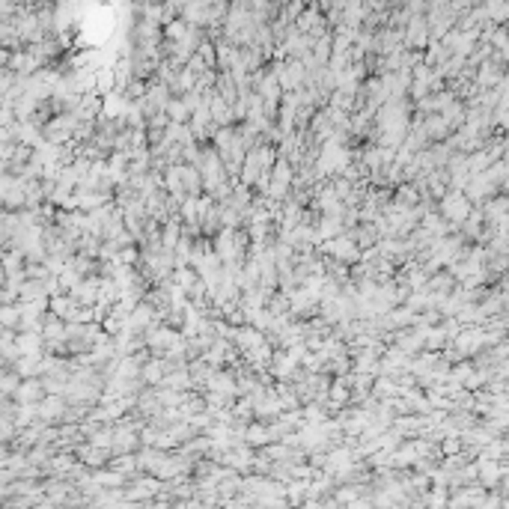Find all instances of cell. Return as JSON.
<instances>
[{
  "label": "cell",
  "instance_id": "1",
  "mask_svg": "<svg viewBox=\"0 0 509 509\" xmlns=\"http://www.w3.org/2000/svg\"><path fill=\"white\" fill-rule=\"evenodd\" d=\"M325 250L334 253V262H355V259L360 257L358 241H355V238H349V236H337L334 241H328Z\"/></svg>",
  "mask_w": 509,
  "mask_h": 509
},
{
  "label": "cell",
  "instance_id": "3",
  "mask_svg": "<svg viewBox=\"0 0 509 509\" xmlns=\"http://www.w3.org/2000/svg\"><path fill=\"white\" fill-rule=\"evenodd\" d=\"M3 325H6V331H13L15 325L21 328V307H13V304L3 307Z\"/></svg>",
  "mask_w": 509,
  "mask_h": 509
},
{
  "label": "cell",
  "instance_id": "2",
  "mask_svg": "<svg viewBox=\"0 0 509 509\" xmlns=\"http://www.w3.org/2000/svg\"><path fill=\"white\" fill-rule=\"evenodd\" d=\"M188 114H191V107L185 105V98H173V102L167 105V119H170V123H176V126H185Z\"/></svg>",
  "mask_w": 509,
  "mask_h": 509
},
{
  "label": "cell",
  "instance_id": "4",
  "mask_svg": "<svg viewBox=\"0 0 509 509\" xmlns=\"http://www.w3.org/2000/svg\"><path fill=\"white\" fill-rule=\"evenodd\" d=\"M15 384H18V375L6 372V379H3V390H6V393H13V390H15Z\"/></svg>",
  "mask_w": 509,
  "mask_h": 509
}]
</instances>
